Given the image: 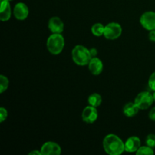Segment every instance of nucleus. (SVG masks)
Returning a JSON list of instances; mask_svg holds the SVG:
<instances>
[{
  "mask_svg": "<svg viewBox=\"0 0 155 155\" xmlns=\"http://www.w3.org/2000/svg\"><path fill=\"white\" fill-rule=\"evenodd\" d=\"M103 147L107 154L119 155L125 151V143L114 134H109L103 140Z\"/></svg>",
  "mask_w": 155,
  "mask_h": 155,
  "instance_id": "obj_1",
  "label": "nucleus"
},
{
  "mask_svg": "<svg viewBox=\"0 0 155 155\" xmlns=\"http://www.w3.org/2000/svg\"><path fill=\"white\" fill-rule=\"evenodd\" d=\"M71 54H72V59L74 63L79 66L88 65L92 58L89 49L81 45H76L72 50Z\"/></svg>",
  "mask_w": 155,
  "mask_h": 155,
  "instance_id": "obj_2",
  "label": "nucleus"
},
{
  "mask_svg": "<svg viewBox=\"0 0 155 155\" xmlns=\"http://www.w3.org/2000/svg\"><path fill=\"white\" fill-rule=\"evenodd\" d=\"M47 49L51 54L57 55L63 51L64 39L61 33H53L48 38L46 42Z\"/></svg>",
  "mask_w": 155,
  "mask_h": 155,
  "instance_id": "obj_3",
  "label": "nucleus"
},
{
  "mask_svg": "<svg viewBox=\"0 0 155 155\" xmlns=\"http://www.w3.org/2000/svg\"><path fill=\"white\" fill-rule=\"evenodd\" d=\"M154 101V100L153 95L147 91L140 92L135 98V103L138 106L139 110L148 109V107H151Z\"/></svg>",
  "mask_w": 155,
  "mask_h": 155,
  "instance_id": "obj_4",
  "label": "nucleus"
},
{
  "mask_svg": "<svg viewBox=\"0 0 155 155\" xmlns=\"http://www.w3.org/2000/svg\"><path fill=\"white\" fill-rule=\"evenodd\" d=\"M121 34H122V27L117 23H110L104 27V36L106 39L114 40L119 38Z\"/></svg>",
  "mask_w": 155,
  "mask_h": 155,
  "instance_id": "obj_5",
  "label": "nucleus"
},
{
  "mask_svg": "<svg viewBox=\"0 0 155 155\" xmlns=\"http://www.w3.org/2000/svg\"><path fill=\"white\" fill-rule=\"evenodd\" d=\"M140 23L147 30H155V12H146L140 18Z\"/></svg>",
  "mask_w": 155,
  "mask_h": 155,
  "instance_id": "obj_6",
  "label": "nucleus"
},
{
  "mask_svg": "<svg viewBox=\"0 0 155 155\" xmlns=\"http://www.w3.org/2000/svg\"><path fill=\"white\" fill-rule=\"evenodd\" d=\"M43 155H59L61 153V148L54 142H47L42 145L40 150Z\"/></svg>",
  "mask_w": 155,
  "mask_h": 155,
  "instance_id": "obj_7",
  "label": "nucleus"
},
{
  "mask_svg": "<svg viewBox=\"0 0 155 155\" xmlns=\"http://www.w3.org/2000/svg\"><path fill=\"white\" fill-rule=\"evenodd\" d=\"M82 118L84 122L92 124L98 119V110L93 106H87L85 107L82 113Z\"/></svg>",
  "mask_w": 155,
  "mask_h": 155,
  "instance_id": "obj_8",
  "label": "nucleus"
},
{
  "mask_svg": "<svg viewBox=\"0 0 155 155\" xmlns=\"http://www.w3.org/2000/svg\"><path fill=\"white\" fill-rule=\"evenodd\" d=\"M14 16L20 21L26 19L29 15V9L27 5L23 2H18L14 8Z\"/></svg>",
  "mask_w": 155,
  "mask_h": 155,
  "instance_id": "obj_9",
  "label": "nucleus"
},
{
  "mask_svg": "<svg viewBox=\"0 0 155 155\" xmlns=\"http://www.w3.org/2000/svg\"><path fill=\"white\" fill-rule=\"evenodd\" d=\"M48 27L52 33H61L64 31V25L63 21L58 17H52L48 21Z\"/></svg>",
  "mask_w": 155,
  "mask_h": 155,
  "instance_id": "obj_10",
  "label": "nucleus"
},
{
  "mask_svg": "<svg viewBox=\"0 0 155 155\" xmlns=\"http://www.w3.org/2000/svg\"><path fill=\"white\" fill-rule=\"evenodd\" d=\"M141 146V140L137 136H131L125 142V151L127 152H136Z\"/></svg>",
  "mask_w": 155,
  "mask_h": 155,
  "instance_id": "obj_11",
  "label": "nucleus"
},
{
  "mask_svg": "<svg viewBox=\"0 0 155 155\" xmlns=\"http://www.w3.org/2000/svg\"><path fill=\"white\" fill-rule=\"evenodd\" d=\"M89 70L93 75H99L103 71V63L98 58L93 57L89 61Z\"/></svg>",
  "mask_w": 155,
  "mask_h": 155,
  "instance_id": "obj_12",
  "label": "nucleus"
},
{
  "mask_svg": "<svg viewBox=\"0 0 155 155\" xmlns=\"http://www.w3.org/2000/svg\"><path fill=\"white\" fill-rule=\"evenodd\" d=\"M0 20L2 21H7L10 19L12 11L8 0H0Z\"/></svg>",
  "mask_w": 155,
  "mask_h": 155,
  "instance_id": "obj_13",
  "label": "nucleus"
},
{
  "mask_svg": "<svg viewBox=\"0 0 155 155\" xmlns=\"http://www.w3.org/2000/svg\"><path fill=\"white\" fill-rule=\"evenodd\" d=\"M139 108L138 106L136 105V103L133 102H129L124 105V114L126 117H132L136 116L139 112Z\"/></svg>",
  "mask_w": 155,
  "mask_h": 155,
  "instance_id": "obj_14",
  "label": "nucleus"
},
{
  "mask_svg": "<svg viewBox=\"0 0 155 155\" xmlns=\"http://www.w3.org/2000/svg\"><path fill=\"white\" fill-rule=\"evenodd\" d=\"M101 101H102L101 96L98 93L92 94L89 95V98H88V102H89V105L93 106L95 107H99L101 104Z\"/></svg>",
  "mask_w": 155,
  "mask_h": 155,
  "instance_id": "obj_15",
  "label": "nucleus"
},
{
  "mask_svg": "<svg viewBox=\"0 0 155 155\" xmlns=\"http://www.w3.org/2000/svg\"><path fill=\"white\" fill-rule=\"evenodd\" d=\"M104 27L103 24H100V23H97L95 24L92 27V33L94 36H101L104 35Z\"/></svg>",
  "mask_w": 155,
  "mask_h": 155,
  "instance_id": "obj_16",
  "label": "nucleus"
},
{
  "mask_svg": "<svg viewBox=\"0 0 155 155\" xmlns=\"http://www.w3.org/2000/svg\"><path fill=\"white\" fill-rule=\"evenodd\" d=\"M154 152L153 151V148L149 146H140V148L137 150L136 151V154L137 155H142V154H148L152 155L154 154Z\"/></svg>",
  "mask_w": 155,
  "mask_h": 155,
  "instance_id": "obj_17",
  "label": "nucleus"
},
{
  "mask_svg": "<svg viewBox=\"0 0 155 155\" xmlns=\"http://www.w3.org/2000/svg\"><path fill=\"white\" fill-rule=\"evenodd\" d=\"M8 80L4 75L0 76V92L3 93L8 87Z\"/></svg>",
  "mask_w": 155,
  "mask_h": 155,
  "instance_id": "obj_18",
  "label": "nucleus"
},
{
  "mask_svg": "<svg viewBox=\"0 0 155 155\" xmlns=\"http://www.w3.org/2000/svg\"><path fill=\"white\" fill-rule=\"evenodd\" d=\"M146 145L151 148H155V135L154 134H149L146 138Z\"/></svg>",
  "mask_w": 155,
  "mask_h": 155,
  "instance_id": "obj_19",
  "label": "nucleus"
},
{
  "mask_svg": "<svg viewBox=\"0 0 155 155\" xmlns=\"http://www.w3.org/2000/svg\"><path fill=\"white\" fill-rule=\"evenodd\" d=\"M148 86L152 91L155 92V72L153 73L148 80Z\"/></svg>",
  "mask_w": 155,
  "mask_h": 155,
  "instance_id": "obj_20",
  "label": "nucleus"
},
{
  "mask_svg": "<svg viewBox=\"0 0 155 155\" xmlns=\"http://www.w3.org/2000/svg\"><path fill=\"white\" fill-rule=\"evenodd\" d=\"M8 117V111L4 107H1L0 108V122L2 123L6 120Z\"/></svg>",
  "mask_w": 155,
  "mask_h": 155,
  "instance_id": "obj_21",
  "label": "nucleus"
},
{
  "mask_svg": "<svg viewBox=\"0 0 155 155\" xmlns=\"http://www.w3.org/2000/svg\"><path fill=\"white\" fill-rule=\"evenodd\" d=\"M148 38H149L151 42H155V30H151L148 34Z\"/></svg>",
  "mask_w": 155,
  "mask_h": 155,
  "instance_id": "obj_22",
  "label": "nucleus"
},
{
  "mask_svg": "<svg viewBox=\"0 0 155 155\" xmlns=\"http://www.w3.org/2000/svg\"><path fill=\"white\" fill-rule=\"evenodd\" d=\"M149 118L151 120L155 121V107H153L149 112Z\"/></svg>",
  "mask_w": 155,
  "mask_h": 155,
  "instance_id": "obj_23",
  "label": "nucleus"
},
{
  "mask_svg": "<svg viewBox=\"0 0 155 155\" xmlns=\"http://www.w3.org/2000/svg\"><path fill=\"white\" fill-rule=\"evenodd\" d=\"M89 51H90V54L92 58L95 57L97 55V54H98V51H97V49L95 48H92L91 49H89Z\"/></svg>",
  "mask_w": 155,
  "mask_h": 155,
  "instance_id": "obj_24",
  "label": "nucleus"
},
{
  "mask_svg": "<svg viewBox=\"0 0 155 155\" xmlns=\"http://www.w3.org/2000/svg\"><path fill=\"white\" fill-rule=\"evenodd\" d=\"M29 154L30 155H33V154H35V155H42V153H41V151H31V152H30L29 153Z\"/></svg>",
  "mask_w": 155,
  "mask_h": 155,
  "instance_id": "obj_25",
  "label": "nucleus"
},
{
  "mask_svg": "<svg viewBox=\"0 0 155 155\" xmlns=\"http://www.w3.org/2000/svg\"><path fill=\"white\" fill-rule=\"evenodd\" d=\"M153 97H154V101H155V92H154V93L153 94Z\"/></svg>",
  "mask_w": 155,
  "mask_h": 155,
  "instance_id": "obj_26",
  "label": "nucleus"
},
{
  "mask_svg": "<svg viewBox=\"0 0 155 155\" xmlns=\"http://www.w3.org/2000/svg\"><path fill=\"white\" fill-rule=\"evenodd\" d=\"M8 1H11V0H8Z\"/></svg>",
  "mask_w": 155,
  "mask_h": 155,
  "instance_id": "obj_27",
  "label": "nucleus"
}]
</instances>
